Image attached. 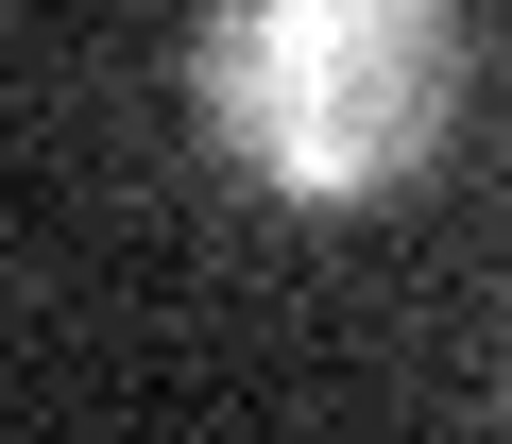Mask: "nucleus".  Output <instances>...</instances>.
Wrapping results in <instances>:
<instances>
[{
	"mask_svg": "<svg viewBox=\"0 0 512 444\" xmlns=\"http://www.w3.org/2000/svg\"><path fill=\"white\" fill-rule=\"evenodd\" d=\"M478 69V0H205V137L274 205H376L444 154Z\"/></svg>",
	"mask_w": 512,
	"mask_h": 444,
	"instance_id": "nucleus-1",
	"label": "nucleus"
}]
</instances>
